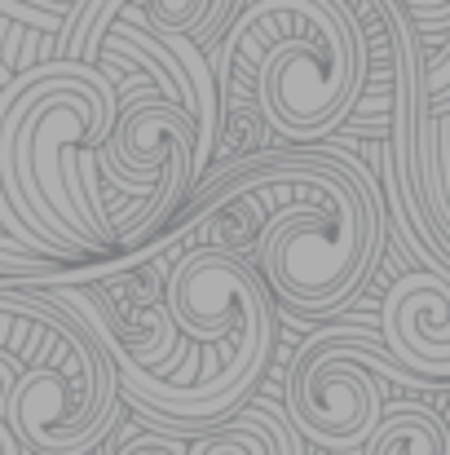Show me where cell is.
<instances>
[{
    "instance_id": "obj_1",
    "label": "cell",
    "mask_w": 450,
    "mask_h": 455,
    "mask_svg": "<svg viewBox=\"0 0 450 455\" xmlns=\"http://www.w3.org/2000/svg\"><path fill=\"white\" fill-rule=\"evenodd\" d=\"M217 195H257L270 208L248 261L288 318L340 314L371 283L384 257L389 204L375 172L340 138L221 164L199 181L181 212H194Z\"/></svg>"
},
{
    "instance_id": "obj_2",
    "label": "cell",
    "mask_w": 450,
    "mask_h": 455,
    "mask_svg": "<svg viewBox=\"0 0 450 455\" xmlns=\"http://www.w3.org/2000/svg\"><path fill=\"white\" fill-rule=\"evenodd\" d=\"M120 124V80L102 67L44 58L0 89V226L36 257L75 266L115 257L107 186L80 177Z\"/></svg>"
},
{
    "instance_id": "obj_3",
    "label": "cell",
    "mask_w": 450,
    "mask_h": 455,
    "mask_svg": "<svg viewBox=\"0 0 450 455\" xmlns=\"http://www.w3.org/2000/svg\"><path fill=\"white\" fill-rule=\"evenodd\" d=\"M208 62L221 116L257 107L296 147L331 142L371 80V44L349 0H243Z\"/></svg>"
},
{
    "instance_id": "obj_4",
    "label": "cell",
    "mask_w": 450,
    "mask_h": 455,
    "mask_svg": "<svg viewBox=\"0 0 450 455\" xmlns=\"http://www.w3.org/2000/svg\"><path fill=\"white\" fill-rule=\"evenodd\" d=\"M40 283L0 279V314H31L49 327V345L22 367L4 403V425L27 455H89L120 429V371L89 323Z\"/></svg>"
},
{
    "instance_id": "obj_5",
    "label": "cell",
    "mask_w": 450,
    "mask_h": 455,
    "mask_svg": "<svg viewBox=\"0 0 450 455\" xmlns=\"http://www.w3.org/2000/svg\"><path fill=\"white\" fill-rule=\"evenodd\" d=\"M384 385L424 389L398 367L384 336L367 327H318L292 354L283 411L318 451H362L389 411Z\"/></svg>"
},
{
    "instance_id": "obj_6",
    "label": "cell",
    "mask_w": 450,
    "mask_h": 455,
    "mask_svg": "<svg viewBox=\"0 0 450 455\" xmlns=\"http://www.w3.org/2000/svg\"><path fill=\"white\" fill-rule=\"evenodd\" d=\"M380 336L424 389L450 385V275L407 270L380 305Z\"/></svg>"
},
{
    "instance_id": "obj_7",
    "label": "cell",
    "mask_w": 450,
    "mask_h": 455,
    "mask_svg": "<svg viewBox=\"0 0 450 455\" xmlns=\"http://www.w3.org/2000/svg\"><path fill=\"white\" fill-rule=\"evenodd\" d=\"M208 9H212V0H84L62 22L58 58L98 67L102 62V44H107V31L115 22L146 27L154 36H190L199 44V31L208 22Z\"/></svg>"
},
{
    "instance_id": "obj_8",
    "label": "cell",
    "mask_w": 450,
    "mask_h": 455,
    "mask_svg": "<svg viewBox=\"0 0 450 455\" xmlns=\"http://www.w3.org/2000/svg\"><path fill=\"white\" fill-rule=\"evenodd\" d=\"M186 455H304V438L288 411L270 398H252L243 411L221 420L212 434L194 438Z\"/></svg>"
},
{
    "instance_id": "obj_9",
    "label": "cell",
    "mask_w": 450,
    "mask_h": 455,
    "mask_svg": "<svg viewBox=\"0 0 450 455\" xmlns=\"http://www.w3.org/2000/svg\"><path fill=\"white\" fill-rule=\"evenodd\" d=\"M362 455H450V425L429 403L398 398L389 403L380 429L371 434Z\"/></svg>"
},
{
    "instance_id": "obj_10",
    "label": "cell",
    "mask_w": 450,
    "mask_h": 455,
    "mask_svg": "<svg viewBox=\"0 0 450 455\" xmlns=\"http://www.w3.org/2000/svg\"><path fill=\"white\" fill-rule=\"evenodd\" d=\"M398 4L407 13H433V18L450 9V0H398ZM424 98L433 116H450V36L433 58H424Z\"/></svg>"
},
{
    "instance_id": "obj_11",
    "label": "cell",
    "mask_w": 450,
    "mask_h": 455,
    "mask_svg": "<svg viewBox=\"0 0 450 455\" xmlns=\"http://www.w3.org/2000/svg\"><path fill=\"white\" fill-rule=\"evenodd\" d=\"M67 270H71V266H58V261H49V257L27 252V248L0 226V279H9V283H31V279L58 283V279H67Z\"/></svg>"
},
{
    "instance_id": "obj_12",
    "label": "cell",
    "mask_w": 450,
    "mask_h": 455,
    "mask_svg": "<svg viewBox=\"0 0 450 455\" xmlns=\"http://www.w3.org/2000/svg\"><path fill=\"white\" fill-rule=\"evenodd\" d=\"M80 4H84V0H0V13L13 18V22H22V27L62 36V22H67Z\"/></svg>"
},
{
    "instance_id": "obj_13",
    "label": "cell",
    "mask_w": 450,
    "mask_h": 455,
    "mask_svg": "<svg viewBox=\"0 0 450 455\" xmlns=\"http://www.w3.org/2000/svg\"><path fill=\"white\" fill-rule=\"evenodd\" d=\"M186 438H172V434H138V438H129L120 455H186Z\"/></svg>"
},
{
    "instance_id": "obj_14",
    "label": "cell",
    "mask_w": 450,
    "mask_h": 455,
    "mask_svg": "<svg viewBox=\"0 0 450 455\" xmlns=\"http://www.w3.org/2000/svg\"><path fill=\"white\" fill-rule=\"evenodd\" d=\"M239 9H243V0H212L208 22H203V31H199V49H203V44H217V40L225 36V27L234 22Z\"/></svg>"
},
{
    "instance_id": "obj_15",
    "label": "cell",
    "mask_w": 450,
    "mask_h": 455,
    "mask_svg": "<svg viewBox=\"0 0 450 455\" xmlns=\"http://www.w3.org/2000/svg\"><path fill=\"white\" fill-rule=\"evenodd\" d=\"M22 367H27V363H22L13 349H4V345H0V416H4V403H9V394H13V385H18Z\"/></svg>"
},
{
    "instance_id": "obj_16",
    "label": "cell",
    "mask_w": 450,
    "mask_h": 455,
    "mask_svg": "<svg viewBox=\"0 0 450 455\" xmlns=\"http://www.w3.org/2000/svg\"><path fill=\"white\" fill-rule=\"evenodd\" d=\"M429 221H433L438 235H442V266H446V275H450V212H442V208L429 204Z\"/></svg>"
},
{
    "instance_id": "obj_17",
    "label": "cell",
    "mask_w": 450,
    "mask_h": 455,
    "mask_svg": "<svg viewBox=\"0 0 450 455\" xmlns=\"http://www.w3.org/2000/svg\"><path fill=\"white\" fill-rule=\"evenodd\" d=\"M0 455H27L18 447V438L9 434V425H4V416H0Z\"/></svg>"
},
{
    "instance_id": "obj_18",
    "label": "cell",
    "mask_w": 450,
    "mask_h": 455,
    "mask_svg": "<svg viewBox=\"0 0 450 455\" xmlns=\"http://www.w3.org/2000/svg\"><path fill=\"white\" fill-rule=\"evenodd\" d=\"M318 455H362V451H318Z\"/></svg>"
}]
</instances>
